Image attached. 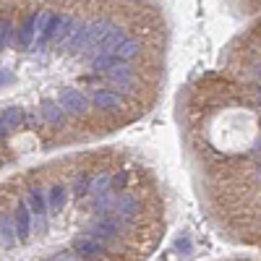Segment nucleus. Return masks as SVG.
<instances>
[{
	"mask_svg": "<svg viewBox=\"0 0 261 261\" xmlns=\"http://www.w3.org/2000/svg\"><path fill=\"white\" fill-rule=\"evenodd\" d=\"M42 113H45V118L53 123V125H63V120H65V110H63V105H58V102H42Z\"/></svg>",
	"mask_w": 261,
	"mask_h": 261,
	"instance_id": "obj_12",
	"label": "nucleus"
},
{
	"mask_svg": "<svg viewBox=\"0 0 261 261\" xmlns=\"http://www.w3.org/2000/svg\"><path fill=\"white\" fill-rule=\"evenodd\" d=\"M139 53H141V42H139V39H128V37H125V39L120 42V45L115 47V53H113V55H115L118 60H130V58H136Z\"/></svg>",
	"mask_w": 261,
	"mask_h": 261,
	"instance_id": "obj_9",
	"label": "nucleus"
},
{
	"mask_svg": "<svg viewBox=\"0 0 261 261\" xmlns=\"http://www.w3.org/2000/svg\"><path fill=\"white\" fill-rule=\"evenodd\" d=\"M115 186H118V188L125 186V175H118V178H115Z\"/></svg>",
	"mask_w": 261,
	"mask_h": 261,
	"instance_id": "obj_23",
	"label": "nucleus"
},
{
	"mask_svg": "<svg viewBox=\"0 0 261 261\" xmlns=\"http://www.w3.org/2000/svg\"><path fill=\"white\" fill-rule=\"evenodd\" d=\"M92 235H97L99 241H113V238L120 235V220L118 217H105L92 227Z\"/></svg>",
	"mask_w": 261,
	"mask_h": 261,
	"instance_id": "obj_4",
	"label": "nucleus"
},
{
	"mask_svg": "<svg viewBox=\"0 0 261 261\" xmlns=\"http://www.w3.org/2000/svg\"><path fill=\"white\" fill-rule=\"evenodd\" d=\"M16 238H18L16 217H11V214H3V217H0V246H3V248H13Z\"/></svg>",
	"mask_w": 261,
	"mask_h": 261,
	"instance_id": "obj_5",
	"label": "nucleus"
},
{
	"mask_svg": "<svg viewBox=\"0 0 261 261\" xmlns=\"http://www.w3.org/2000/svg\"><path fill=\"white\" fill-rule=\"evenodd\" d=\"M6 134H8V128L3 125V120H0V139H6Z\"/></svg>",
	"mask_w": 261,
	"mask_h": 261,
	"instance_id": "obj_22",
	"label": "nucleus"
},
{
	"mask_svg": "<svg viewBox=\"0 0 261 261\" xmlns=\"http://www.w3.org/2000/svg\"><path fill=\"white\" fill-rule=\"evenodd\" d=\"M11 81H13V73L6 71V68H0V86H6V84H11Z\"/></svg>",
	"mask_w": 261,
	"mask_h": 261,
	"instance_id": "obj_20",
	"label": "nucleus"
},
{
	"mask_svg": "<svg viewBox=\"0 0 261 261\" xmlns=\"http://www.w3.org/2000/svg\"><path fill=\"white\" fill-rule=\"evenodd\" d=\"M76 251H79V256H97V253H102L105 251V243L99 241L97 235H84V238H79L76 241Z\"/></svg>",
	"mask_w": 261,
	"mask_h": 261,
	"instance_id": "obj_7",
	"label": "nucleus"
},
{
	"mask_svg": "<svg viewBox=\"0 0 261 261\" xmlns=\"http://www.w3.org/2000/svg\"><path fill=\"white\" fill-rule=\"evenodd\" d=\"M34 18H37V34H39V42H42V39H45L47 27H50V21H53V16H50L47 11H42V13H37Z\"/></svg>",
	"mask_w": 261,
	"mask_h": 261,
	"instance_id": "obj_17",
	"label": "nucleus"
},
{
	"mask_svg": "<svg viewBox=\"0 0 261 261\" xmlns=\"http://www.w3.org/2000/svg\"><path fill=\"white\" fill-rule=\"evenodd\" d=\"M16 227H18V238H21V241H27V238H29V227H32V217H29L27 204H21L16 209Z\"/></svg>",
	"mask_w": 261,
	"mask_h": 261,
	"instance_id": "obj_11",
	"label": "nucleus"
},
{
	"mask_svg": "<svg viewBox=\"0 0 261 261\" xmlns=\"http://www.w3.org/2000/svg\"><path fill=\"white\" fill-rule=\"evenodd\" d=\"M63 204H65V188L63 186H55L50 191V209L58 212V209H63Z\"/></svg>",
	"mask_w": 261,
	"mask_h": 261,
	"instance_id": "obj_16",
	"label": "nucleus"
},
{
	"mask_svg": "<svg viewBox=\"0 0 261 261\" xmlns=\"http://www.w3.org/2000/svg\"><path fill=\"white\" fill-rule=\"evenodd\" d=\"M256 76H258V79H261V65H258V71H256Z\"/></svg>",
	"mask_w": 261,
	"mask_h": 261,
	"instance_id": "obj_24",
	"label": "nucleus"
},
{
	"mask_svg": "<svg viewBox=\"0 0 261 261\" xmlns=\"http://www.w3.org/2000/svg\"><path fill=\"white\" fill-rule=\"evenodd\" d=\"M92 102H94V107H97V110H118V107L123 105L120 94H115V92H110V89H102V92H94Z\"/></svg>",
	"mask_w": 261,
	"mask_h": 261,
	"instance_id": "obj_6",
	"label": "nucleus"
},
{
	"mask_svg": "<svg viewBox=\"0 0 261 261\" xmlns=\"http://www.w3.org/2000/svg\"><path fill=\"white\" fill-rule=\"evenodd\" d=\"M73 24H76V21L71 16H53V21H50V27H47L45 39H42V42H65L68 34H71V29H73Z\"/></svg>",
	"mask_w": 261,
	"mask_h": 261,
	"instance_id": "obj_2",
	"label": "nucleus"
},
{
	"mask_svg": "<svg viewBox=\"0 0 261 261\" xmlns=\"http://www.w3.org/2000/svg\"><path fill=\"white\" fill-rule=\"evenodd\" d=\"M113 27H115V24H113V21H107V18H99V21H94V24L86 27V37H84V45H81V55L94 58V55L99 53V45L105 42V37L110 34Z\"/></svg>",
	"mask_w": 261,
	"mask_h": 261,
	"instance_id": "obj_1",
	"label": "nucleus"
},
{
	"mask_svg": "<svg viewBox=\"0 0 261 261\" xmlns=\"http://www.w3.org/2000/svg\"><path fill=\"white\" fill-rule=\"evenodd\" d=\"M8 32H11V24H8V21H0V50L6 47V39H8Z\"/></svg>",
	"mask_w": 261,
	"mask_h": 261,
	"instance_id": "obj_18",
	"label": "nucleus"
},
{
	"mask_svg": "<svg viewBox=\"0 0 261 261\" xmlns=\"http://www.w3.org/2000/svg\"><path fill=\"white\" fill-rule=\"evenodd\" d=\"M29 204H32V209L37 214V220L42 222V217H45V196H42L39 191H32L29 193Z\"/></svg>",
	"mask_w": 261,
	"mask_h": 261,
	"instance_id": "obj_15",
	"label": "nucleus"
},
{
	"mask_svg": "<svg viewBox=\"0 0 261 261\" xmlns=\"http://www.w3.org/2000/svg\"><path fill=\"white\" fill-rule=\"evenodd\" d=\"M258 172H261V170H258Z\"/></svg>",
	"mask_w": 261,
	"mask_h": 261,
	"instance_id": "obj_25",
	"label": "nucleus"
},
{
	"mask_svg": "<svg viewBox=\"0 0 261 261\" xmlns=\"http://www.w3.org/2000/svg\"><path fill=\"white\" fill-rule=\"evenodd\" d=\"M178 248H180V251H191V243H188V241H178Z\"/></svg>",
	"mask_w": 261,
	"mask_h": 261,
	"instance_id": "obj_21",
	"label": "nucleus"
},
{
	"mask_svg": "<svg viewBox=\"0 0 261 261\" xmlns=\"http://www.w3.org/2000/svg\"><path fill=\"white\" fill-rule=\"evenodd\" d=\"M76 196H84L86 193V188H89V180H86V178H81V180H76Z\"/></svg>",
	"mask_w": 261,
	"mask_h": 261,
	"instance_id": "obj_19",
	"label": "nucleus"
},
{
	"mask_svg": "<svg viewBox=\"0 0 261 261\" xmlns=\"http://www.w3.org/2000/svg\"><path fill=\"white\" fill-rule=\"evenodd\" d=\"M113 212H115L118 217H123V220H130V217H136V214H139V201L134 199V196L123 193L120 199L113 204Z\"/></svg>",
	"mask_w": 261,
	"mask_h": 261,
	"instance_id": "obj_8",
	"label": "nucleus"
},
{
	"mask_svg": "<svg viewBox=\"0 0 261 261\" xmlns=\"http://www.w3.org/2000/svg\"><path fill=\"white\" fill-rule=\"evenodd\" d=\"M0 120H3V125H6L8 130H16V128L21 125V120H24V115H21L18 107H8V110L0 115Z\"/></svg>",
	"mask_w": 261,
	"mask_h": 261,
	"instance_id": "obj_13",
	"label": "nucleus"
},
{
	"mask_svg": "<svg viewBox=\"0 0 261 261\" xmlns=\"http://www.w3.org/2000/svg\"><path fill=\"white\" fill-rule=\"evenodd\" d=\"M34 32H37V18L34 16H29L27 21H24V27H21V32H18V47H32V42H34Z\"/></svg>",
	"mask_w": 261,
	"mask_h": 261,
	"instance_id": "obj_10",
	"label": "nucleus"
},
{
	"mask_svg": "<svg viewBox=\"0 0 261 261\" xmlns=\"http://www.w3.org/2000/svg\"><path fill=\"white\" fill-rule=\"evenodd\" d=\"M60 105H63V110L71 113V115H84L89 110V99H86L79 89H65L60 94Z\"/></svg>",
	"mask_w": 261,
	"mask_h": 261,
	"instance_id": "obj_3",
	"label": "nucleus"
},
{
	"mask_svg": "<svg viewBox=\"0 0 261 261\" xmlns=\"http://www.w3.org/2000/svg\"><path fill=\"white\" fill-rule=\"evenodd\" d=\"M107 188H110V175H107V172H99V175L92 180V186H89V193L102 196V193H107Z\"/></svg>",
	"mask_w": 261,
	"mask_h": 261,
	"instance_id": "obj_14",
	"label": "nucleus"
}]
</instances>
